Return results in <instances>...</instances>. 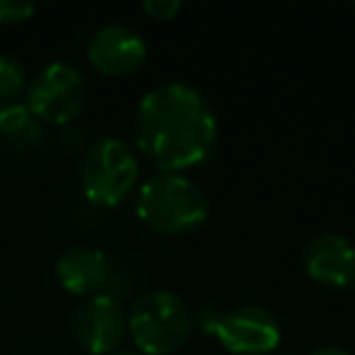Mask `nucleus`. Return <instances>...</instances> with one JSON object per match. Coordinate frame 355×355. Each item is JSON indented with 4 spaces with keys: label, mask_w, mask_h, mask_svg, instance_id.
<instances>
[{
    "label": "nucleus",
    "mask_w": 355,
    "mask_h": 355,
    "mask_svg": "<svg viewBox=\"0 0 355 355\" xmlns=\"http://www.w3.org/2000/svg\"><path fill=\"white\" fill-rule=\"evenodd\" d=\"M71 334L85 353H114L127 334V314L122 302L107 292L85 297L71 316Z\"/></svg>",
    "instance_id": "6"
},
{
    "label": "nucleus",
    "mask_w": 355,
    "mask_h": 355,
    "mask_svg": "<svg viewBox=\"0 0 355 355\" xmlns=\"http://www.w3.org/2000/svg\"><path fill=\"white\" fill-rule=\"evenodd\" d=\"M304 272L324 287H348L355 272V243L345 234L321 232L302 251Z\"/></svg>",
    "instance_id": "9"
},
{
    "label": "nucleus",
    "mask_w": 355,
    "mask_h": 355,
    "mask_svg": "<svg viewBox=\"0 0 355 355\" xmlns=\"http://www.w3.org/2000/svg\"><path fill=\"white\" fill-rule=\"evenodd\" d=\"M183 8L180 0H144L141 3V10L146 12L151 20H171L178 10Z\"/></svg>",
    "instance_id": "15"
},
{
    "label": "nucleus",
    "mask_w": 355,
    "mask_h": 355,
    "mask_svg": "<svg viewBox=\"0 0 355 355\" xmlns=\"http://www.w3.org/2000/svg\"><path fill=\"white\" fill-rule=\"evenodd\" d=\"M127 334L141 355H173L193 334V309L173 290H146L129 306Z\"/></svg>",
    "instance_id": "3"
},
{
    "label": "nucleus",
    "mask_w": 355,
    "mask_h": 355,
    "mask_svg": "<svg viewBox=\"0 0 355 355\" xmlns=\"http://www.w3.org/2000/svg\"><path fill=\"white\" fill-rule=\"evenodd\" d=\"M222 314L224 311H219L217 306H212V304L198 306V309L193 311V331L198 329L200 334H205V336H217L219 324H222Z\"/></svg>",
    "instance_id": "14"
},
{
    "label": "nucleus",
    "mask_w": 355,
    "mask_h": 355,
    "mask_svg": "<svg viewBox=\"0 0 355 355\" xmlns=\"http://www.w3.org/2000/svg\"><path fill=\"white\" fill-rule=\"evenodd\" d=\"M141 163L137 148L119 137L95 139L80 161V188L98 207H117L137 193Z\"/></svg>",
    "instance_id": "4"
},
{
    "label": "nucleus",
    "mask_w": 355,
    "mask_h": 355,
    "mask_svg": "<svg viewBox=\"0 0 355 355\" xmlns=\"http://www.w3.org/2000/svg\"><path fill=\"white\" fill-rule=\"evenodd\" d=\"M110 258L95 246H71L56 258L54 275L66 292L76 297H93L105 290L110 280Z\"/></svg>",
    "instance_id": "10"
},
{
    "label": "nucleus",
    "mask_w": 355,
    "mask_h": 355,
    "mask_svg": "<svg viewBox=\"0 0 355 355\" xmlns=\"http://www.w3.org/2000/svg\"><path fill=\"white\" fill-rule=\"evenodd\" d=\"M214 338L234 355H268L280 345L282 329L270 309L261 304H239L222 314Z\"/></svg>",
    "instance_id": "7"
},
{
    "label": "nucleus",
    "mask_w": 355,
    "mask_h": 355,
    "mask_svg": "<svg viewBox=\"0 0 355 355\" xmlns=\"http://www.w3.org/2000/svg\"><path fill=\"white\" fill-rule=\"evenodd\" d=\"M353 8H355V3H353Z\"/></svg>",
    "instance_id": "19"
},
{
    "label": "nucleus",
    "mask_w": 355,
    "mask_h": 355,
    "mask_svg": "<svg viewBox=\"0 0 355 355\" xmlns=\"http://www.w3.org/2000/svg\"><path fill=\"white\" fill-rule=\"evenodd\" d=\"M306 355H353V353H348V350L340 348V345H319V348L309 350Z\"/></svg>",
    "instance_id": "16"
},
{
    "label": "nucleus",
    "mask_w": 355,
    "mask_h": 355,
    "mask_svg": "<svg viewBox=\"0 0 355 355\" xmlns=\"http://www.w3.org/2000/svg\"><path fill=\"white\" fill-rule=\"evenodd\" d=\"M0 139L10 146L25 148L35 146L42 139V122L32 114L27 103H6L0 105Z\"/></svg>",
    "instance_id": "11"
},
{
    "label": "nucleus",
    "mask_w": 355,
    "mask_h": 355,
    "mask_svg": "<svg viewBox=\"0 0 355 355\" xmlns=\"http://www.w3.org/2000/svg\"><path fill=\"white\" fill-rule=\"evenodd\" d=\"M134 141L161 173L202 166L219 141V122L202 90L183 80H163L139 98Z\"/></svg>",
    "instance_id": "1"
},
{
    "label": "nucleus",
    "mask_w": 355,
    "mask_h": 355,
    "mask_svg": "<svg viewBox=\"0 0 355 355\" xmlns=\"http://www.w3.org/2000/svg\"><path fill=\"white\" fill-rule=\"evenodd\" d=\"M27 69L17 56L0 54V105L15 103L27 90Z\"/></svg>",
    "instance_id": "12"
},
{
    "label": "nucleus",
    "mask_w": 355,
    "mask_h": 355,
    "mask_svg": "<svg viewBox=\"0 0 355 355\" xmlns=\"http://www.w3.org/2000/svg\"><path fill=\"white\" fill-rule=\"evenodd\" d=\"M139 222L166 236H188L209 219V198L205 188L183 173L148 175L134 193Z\"/></svg>",
    "instance_id": "2"
},
{
    "label": "nucleus",
    "mask_w": 355,
    "mask_h": 355,
    "mask_svg": "<svg viewBox=\"0 0 355 355\" xmlns=\"http://www.w3.org/2000/svg\"><path fill=\"white\" fill-rule=\"evenodd\" d=\"M90 66L105 76H127L141 69L148 56V42L134 25L105 22L85 44Z\"/></svg>",
    "instance_id": "8"
},
{
    "label": "nucleus",
    "mask_w": 355,
    "mask_h": 355,
    "mask_svg": "<svg viewBox=\"0 0 355 355\" xmlns=\"http://www.w3.org/2000/svg\"><path fill=\"white\" fill-rule=\"evenodd\" d=\"M348 287H350V290H353V292H355V272H353V277H350V282H348Z\"/></svg>",
    "instance_id": "18"
},
{
    "label": "nucleus",
    "mask_w": 355,
    "mask_h": 355,
    "mask_svg": "<svg viewBox=\"0 0 355 355\" xmlns=\"http://www.w3.org/2000/svg\"><path fill=\"white\" fill-rule=\"evenodd\" d=\"M35 10L37 6L30 0H0V25H22Z\"/></svg>",
    "instance_id": "13"
},
{
    "label": "nucleus",
    "mask_w": 355,
    "mask_h": 355,
    "mask_svg": "<svg viewBox=\"0 0 355 355\" xmlns=\"http://www.w3.org/2000/svg\"><path fill=\"white\" fill-rule=\"evenodd\" d=\"M25 103L42 124H69L88 103V80L71 61H49L30 78Z\"/></svg>",
    "instance_id": "5"
},
{
    "label": "nucleus",
    "mask_w": 355,
    "mask_h": 355,
    "mask_svg": "<svg viewBox=\"0 0 355 355\" xmlns=\"http://www.w3.org/2000/svg\"><path fill=\"white\" fill-rule=\"evenodd\" d=\"M110 355H141V353H139V350H114V353H110Z\"/></svg>",
    "instance_id": "17"
}]
</instances>
